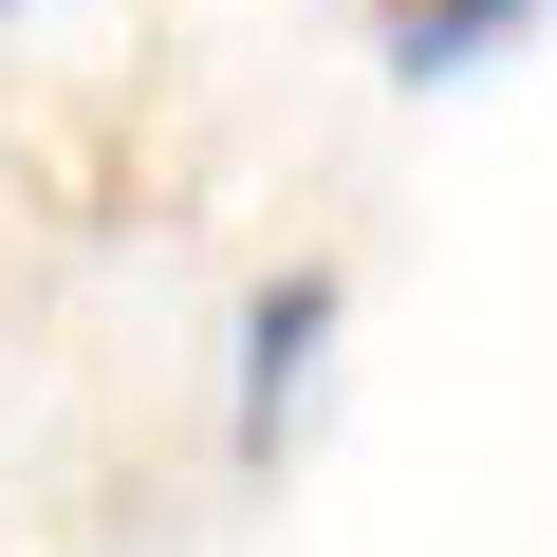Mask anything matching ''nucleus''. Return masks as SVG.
I'll return each mask as SVG.
<instances>
[{"label":"nucleus","instance_id":"1","mask_svg":"<svg viewBox=\"0 0 557 557\" xmlns=\"http://www.w3.org/2000/svg\"><path fill=\"white\" fill-rule=\"evenodd\" d=\"M317 354H335V260H278L242 298V465H278V428L317 409Z\"/></svg>","mask_w":557,"mask_h":557},{"label":"nucleus","instance_id":"2","mask_svg":"<svg viewBox=\"0 0 557 557\" xmlns=\"http://www.w3.org/2000/svg\"><path fill=\"white\" fill-rule=\"evenodd\" d=\"M520 38H539V0H372V57H391L409 94H446V75L520 57Z\"/></svg>","mask_w":557,"mask_h":557},{"label":"nucleus","instance_id":"3","mask_svg":"<svg viewBox=\"0 0 557 557\" xmlns=\"http://www.w3.org/2000/svg\"><path fill=\"white\" fill-rule=\"evenodd\" d=\"M0 20H20V0H0Z\"/></svg>","mask_w":557,"mask_h":557}]
</instances>
